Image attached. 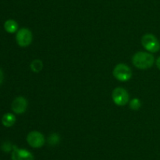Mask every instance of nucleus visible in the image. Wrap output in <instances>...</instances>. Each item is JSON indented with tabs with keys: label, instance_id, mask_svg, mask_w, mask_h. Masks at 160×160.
I'll return each instance as SVG.
<instances>
[{
	"label": "nucleus",
	"instance_id": "1",
	"mask_svg": "<svg viewBox=\"0 0 160 160\" xmlns=\"http://www.w3.org/2000/svg\"><path fill=\"white\" fill-rule=\"evenodd\" d=\"M133 64L139 69L150 68L155 62V58L151 53L146 52H138L132 57Z\"/></svg>",
	"mask_w": 160,
	"mask_h": 160
},
{
	"label": "nucleus",
	"instance_id": "2",
	"mask_svg": "<svg viewBox=\"0 0 160 160\" xmlns=\"http://www.w3.org/2000/svg\"><path fill=\"white\" fill-rule=\"evenodd\" d=\"M113 76L120 82H127L132 76V72L129 66L125 64H118L113 69Z\"/></svg>",
	"mask_w": 160,
	"mask_h": 160
},
{
	"label": "nucleus",
	"instance_id": "3",
	"mask_svg": "<svg viewBox=\"0 0 160 160\" xmlns=\"http://www.w3.org/2000/svg\"><path fill=\"white\" fill-rule=\"evenodd\" d=\"M142 44L150 53H156L160 50V44L157 38L152 34H146L142 37Z\"/></svg>",
	"mask_w": 160,
	"mask_h": 160
},
{
	"label": "nucleus",
	"instance_id": "4",
	"mask_svg": "<svg viewBox=\"0 0 160 160\" xmlns=\"http://www.w3.org/2000/svg\"><path fill=\"white\" fill-rule=\"evenodd\" d=\"M112 98L114 103L118 106H123L129 101V93L125 89L121 87H117L112 91Z\"/></svg>",
	"mask_w": 160,
	"mask_h": 160
},
{
	"label": "nucleus",
	"instance_id": "5",
	"mask_svg": "<svg viewBox=\"0 0 160 160\" xmlns=\"http://www.w3.org/2000/svg\"><path fill=\"white\" fill-rule=\"evenodd\" d=\"M32 33L28 28H23L18 30L16 35L17 44L21 47L28 46L32 42Z\"/></svg>",
	"mask_w": 160,
	"mask_h": 160
},
{
	"label": "nucleus",
	"instance_id": "6",
	"mask_svg": "<svg viewBox=\"0 0 160 160\" xmlns=\"http://www.w3.org/2000/svg\"><path fill=\"white\" fill-rule=\"evenodd\" d=\"M27 141L31 147L39 148L45 144V140L43 134L38 131H31L27 136Z\"/></svg>",
	"mask_w": 160,
	"mask_h": 160
},
{
	"label": "nucleus",
	"instance_id": "7",
	"mask_svg": "<svg viewBox=\"0 0 160 160\" xmlns=\"http://www.w3.org/2000/svg\"><path fill=\"white\" fill-rule=\"evenodd\" d=\"M11 158L12 160H34V155L26 149L18 148L13 145Z\"/></svg>",
	"mask_w": 160,
	"mask_h": 160
},
{
	"label": "nucleus",
	"instance_id": "8",
	"mask_svg": "<svg viewBox=\"0 0 160 160\" xmlns=\"http://www.w3.org/2000/svg\"><path fill=\"white\" fill-rule=\"evenodd\" d=\"M28 100L23 97H18L12 101L11 108L13 112L16 114H23L28 108Z\"/></svg>",
	"mask_w": 160,
	"mask_h": 160
},
{
	"label": "nucleus",
	"instance_id": "9",
	"mask_svg": "<svg viewBox=\"0 0 160 160\" xmlns=\"http://www.w3.org/2000/svg\"><path fill=\"white\" fill-rule=\"evenodd\" d=\"M16 117L12 113H6L2 118V123L6 127H11L15 124Z\"/></svg>",
	"mask_w": 160,
	"mask_h": 160
},
{
	"label": "nucleus",
	"instance_id": "10",
	"mask_svg": "<svg viewBox=\"0 0 160 160\" xmlns=\"http://www.w3.org/2000/svg\"><path fill=\"white\" fill-rule=\"evenodd\" d=\"M4 28L8 33L12 34V33H15L18 30V24L16 20H12V19L7 20L4 24Z\"/></svg>",
	"mask_w": 160,
	"mask_h": 160
},
{
	"label": "nucleus",
	"instance_id": "11",
	"mask_svg": "<svg viewBox=\"0 0 160 160\" xmlns=\"http://www.w3.org/2000/svg\"><path fill=\"white\" fill-rule=\"evenodd\" d=\"M31 69L32 70L33 72L34 73H39L41 71L43 68V63L41 60L39 59H35L31 63Z\"/></svg>",
	"mask_w": 160,
	"mask_h": 160
},
{
	"label": "nucleus",
	"instance_id": "12",
	"mask_svg": "<svg viewBox=\"0 0 160 160\" xmlns=\"http://www.w3.org/2000/svg\"><path fill=\"white\" fill-rule=\"evenodd\" d=\"M48 144L50 145H56L59 143L60 141V137H59V135L58 133H52L49 136H48Z\"/></svg>",
	"mask_w": 160,
	"mask_h": 160
},
{
	"label": "nucleus",
	"instance_id": "13",
	"mask_svg": "<svg viewBox=\"0 0 160 160\" xmlns=\"http://www.w3.org/2000/svg\"><path fill=\"white\" fill-rule=\"evenodd\" d=\"M142 106V102L138 98H134L130 101V108L134 111H138Z\"/></svg>",
	"mask_w": 160,
	"mask_h": 160
},
{
	"label": "nucleus",
	"instance_id": "14",
	"mask_svg": "<svg viewBox=\"0 0 160 160\" xmlns=\"http://www.w3.org/2000/svg\"><path fill=\"white\" fill-rule=\"evenodd\" d=\"M2 148V150L5 151V152H9V151L12 148V146H11V144H9V143L6 142L3 144Z\"/></svg>",
	"mask_w": 160,
	"mask_h": 160
},
{
	"label": "nucleus",
	"instance_id": "15",
	"mask_svg": "<svg viewBox=\"0 0 160 160\" xmlns=\"http://www.w3.org/2000/svg\"><path fill=\"white\" fill-rule=\"evenodd\" d=\"M3 79H4V74H3V72L2 71V69H0V86L3 83Z\"/></svg>",
	"mask_w": 160,
	"mask_h": 160
},
{
	"label": "nucleus",
	"instance_id": "16",
	"mask_svg": "<svg viewBox=\"0 0 160 160\" xmlns=\"http://www.w3.org/2000/svg\"><path fill=\"white\" fill-rule=\"evenodd\" d=\"M156 66H157L158 68L160 70V56L156 60Z\"/></svg>",
	"mask_w": 160,
	"mask_h": 160
}]
</instances>
